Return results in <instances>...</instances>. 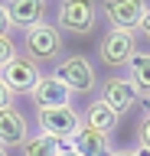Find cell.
<instances>
[{"mask_svg": "<svg viewBox=\"0 0 150 156\" xmlns=\"http://www.w3.org/2000/svg\"><path fill=\"white\" fill-rule=\"evenodd\" d=\"M101 23V0H56L52 7V26L62 36L88 39Z\"/></svg>", "mask_w": 150, "mask_h": 156, "instance_id": "obj_1", "label": "cell"}, {"mask_svg": "<svg viewBox=\"0 0 150 156\" xmlns=\"http://www.w3.org/2000/svg\"><path fill=\"white\" fill-rule=\"evenodd\" d=\"M16 42H20V55H26L39 68H46V65L56 68L62 58H65V36H62L52 23H39V26L20 33Z\"/></svg>", "mask_w": 150, "mask_h": 156, "instance_id": "obj_2", "label": "cell"}, {"mask_svg": "<svg viewBox=\"0 0 150 156\" xmlns=\"http://www.w3.org/2000/svg\"><path fill=\"white\" fill-rule=\"evenodd\" d=\"M140 52V39L130 29H104L95 46V58L101 68H108L111 75H118L130 65V58Z\"/></svg>", "mask_w": 150, "mask_h": 156, "instance_id": "obj_3", "label": "cell"}, {"mask_svg": "<svg viewBox=\"0 0 150 156\" xmlns=\"http://www.w3.org/2000/svg\"><path fill=\"white\" fill-rule=\"evenodd\" d=\"M52 72H56V75H59L79 98L98 94V85H101V81H98V62H95V58L82 55V52H72V55H65Z\"/></svg>", "mask_w": 150, "mask_h": 156, "instance_id": "obj_4", "label": "cell"}, {"mask_svg": "<svg viewBox=\"0 0 150 156\" xmlns=\"http://www.w3.org/2000/svg\"><path fill=\"white\" fill-rule=\"evenodd\" d=\"M82 127V111L72 107H36V133H46L59 143H69Z\"/></svg>", "mask_w": 150, "mask_h": 156, "instance_id": "obj_5", "label": "cell"}, {"mask_svg": "<svg viewBox=\"0 0 150 156\" xmlns=\"http://www.w3.org/2000/svg\"><path fill=\"white\" fill-rule=\"evenodd\" d=\"M98 101H104V104L114 111L118 117H124L127 111H134V104L140 101V94H137V88L130 85V78L127 75H104L101 78V85H98Z\"/></svg>", "mask_w": 150, "mask_h": 156, "instance_id": "obj_6", "label": "cell"}, {"mask_svg": "<svg viewBox=\"0 0 150 156\" xmlns=\"http://www.w3.org/2000/svg\"><path fill=\"white\" fill-rule=\"evenodd\" d=\"M147 7H150V0H101V20L108 23V29L137 33Z\"/></svg>", "mask_w": 150, "mask_h": 156, "instance_id": "obj_7", "label": "cell"}, {"mask_svg": "<svg viewBox=\"0 0 150 156\" xmlns=\"http://www.w3.org/2000/svg\"><path fill=\"white\" fill-rule=\"evenodd\" d=\"M0 78H3V85L10 88L16 98H30V91L42 78V68L36 62H30L26 55H16L13 62H7V65L0 68Z\"/></svg>", "mask_w": 150, "mask_h": 156, "instance_id": "obj_8", "label": "cell"}, {"mask_svg": "<svg viewBox=\"0 0 150 156\" xmlns=\"http://www.w3.org/2000/svg\"><path fill=\"white\" fill-rule=\"evenodd\" d=\"M30 101L36 107H72L75 104V91H72L56 72H42L36 88L30 91Z\"/></svg>", "mask_w": 150, "mask_h": 156, "instance_id": "obj_9", "label": "cell"}, {"mask_svg": "<svg viewBox=\"0 0 150 156\" xmlns=\"http://www.w3.org/2000/svg\"><path fill=\"white\" fill-rule=\"evenodd\" d=\"M30 136H33V124L16 104L0 111V146L3 150H20Z\"/></svg>", "mask_w": 150, "mask_h": 156, "instance_id": "obj_10", "label": "cell"}, {"mask_svg": "<svg viewBox=\"0 0 150 156\" xmlns=\"http://www.w3.org/2000/svg\"><path fill=\"white\" fill-rule=\"evenodd\" d=\"M3 7H7V13H10L13 29L26 33V29L39 26V23H46L49 0H3Z\"/></svg>", "mask_w": 150, "mask_h": 156, "instance_id": "obj_11", "label": "cell"}, {"mask_svg": "<svg viewBox=\"0 0 150 156\" xmlns=\"http://www.w3.org/2000/svg\"><path fill=\"white\" fill-rule=\"evenodd\" d=\"M69 146L79 156H111L114 153V136L101 133V130H95V127H88L82 120V127L75 130V136L69 140Z\"/></svg>", "mask_w": 150, "mask_h": 156, "instance_id": "obj_12", "label": "cell"}, {"mask_svg": "<svg viewBox=\"0 0 150 156\" xmlns=\"http://www.w3.org/2000/svg\"><path fill=\"white\" fill-rule=\"evenodd\" d=\"M82 120L88 127H95V130H101V133H114L121 124V117L111 111L104 101H98V98H91L88 104H85V111H82Z\"/></svg>", "mask_w": 150, "mask_h": 156, "instance_id": "obj_13", "label": "cell"}, {"mask_svg": "<svg viewBox=\"0 0 150 156\" xmlns=\"http://www.w3.org/2000/svg\"><path fill=\"white\" fill-rule=\"evenodd\" d=\"M127 78H130V85L137 88L140 101H144V98H150V49H140L137 55L130 58Z\"/></svg>", "mask_w": 150, "mask_h": 156, "instance_id": "obj_14", "label": "cell"}, {"mask_svg": "<svg viewBox=\"0 0 150 156\" xmlns=\"http://www.w3.org/2000/svg\"><path fill=\"white\" fill-rule=\"evenodd\" d=\"M59 150H62L59 140H52V136H46V133H33L30 140L20 146V156H59Z\"/></svg>", "mask_w": 150, "mask_h": 156, "instance_id": "obj_15", "label": "cell"}, {"mask_svg": "<svg viewBox=\"0 0 150 156\" xmlns=\"http://www.w3.org/2000/svg\"><path fill=\"white\" fill-rule=\"evenodd\" d=\"M134 146L150 150V111H144L137 117V124H134Z\"/></svg>", "mask_w": 150, "mask_h": 156, "instance_id": "obj_16", "label": "cell"}, {"mask_svg": "<svg viewBox=\"0 0 150 156\" xmlns=\"http://www.w3.org/2000/svg\"><path fill=\"white\" fill-rule=\"evenodd\" d=\"M16 55H20V42L13 36H0V68L7 65V62H13Z\"/></svg>", "mask_w": 150, "mask_h": 156, "instance_id": "obj_17", "label": "cell"}, {"mask_svg": "<svg viewBox=\"0 0 150 156\" xmlns=\"http://www.w3.org/2000/svg\"><path fill=\"white\" fill-rule=\"evenodd\" d=\"M16 104V94H13L10 88L3 85V78H0V111H7V107H13Z\"/></svg>", "mask_w": 150, "mask_h": 156, "instance_id": "obj_18", "label": "cell"}, {"mask_svg": "<svg viewBox=\"0 0 150 156\" xmlns=\"http://www.w3.org/2000/svg\"><path fill=\"white\" fill-rule=\"evenodd\" d=\"M0 36H13V23H10V13L3 7V0H0Z\"/></svg>", "mask_w": 150, "mask_h": 156, "instance_id": "obj_19", "label": "cell"}, {"mask_svg": "<svg viewBox=\"0 0 150 156\" xmlns=\"http://www.w3.org/2000/svg\"><path fill=\"white\" fill-rule=\"evenodd\" d=\"M137 39L150 46V7H147V13H144V20H140V26H137Z\"/></svg>", "mask_w": 150, "mask_h": 156, "instance_id": "obj_20", "label": "cell"}, {"mask_svg": "<svg viewBox=\"0 0 150 156\" xmlns=\"http://www.w3.org/2000/svg\"><path fill=\"white\" fill-rule=\"evenodd\" d=\"M111 156H150V150H144V146H127V150H114Z\"/></svg>", "mask_w": 150, "mask_h": 156, "instance_id": "obj_21", "label": "cell"}, {"mask_svg": "<svg viewBox=\"0 0 150 156\" xmlns=\"http://www.w3.org/2000/svg\"><path fill=\"white\" fill-rule=\"evenodd\" d=\"M59 156H79V153H75V150H72L69 143H62V150H59Z\"/></svg>", "mask_w": 150, "mask_h": 156, "instance_id": "obj_22", "label": "cell"}, {"mask_svg": "<svg viewBox=\"0 0 150 156\" xmlns=\"http://www.w3.org/2000/svg\"><path fill=\"white\" fill-rule=\"evenodd\" d=\"M144 111H150V98H144Z\"/></svg>", "mask_w": 150, "mask_h": 156, "instance_id": "obj_23", "label": "cell"}, {"mask_svg": "<svg viewBox=\"0 0 150 156\" xmlns=\"http://www.w3.org/2000/svg\"><path fill=\"white\" fill-rule=\"evenodd\" d=\"M0 156H10V150H3V146H0Z\"/></svg>", "mask_w": 150, "mask_h": 156, "instance_id": "obj_24", "label": "cell"}]
</instances>
